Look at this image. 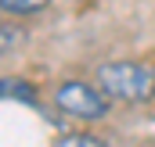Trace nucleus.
<instances>
[{
    "label": "nucleus",
    "mask_w": 155,
    "mask_h": 147,
    "mask_svg": "<svg viewBox=\"0 0 155 147\" xmlns=\"http://www.w3.org/2000/svg\"><path fill=\"white\" fill-rule=\"evenodd\" d=\"M54 104L65 111V115H72V118L97 122V118H105V115H108V104H112V101H108V97L97 90V83L69 79V83H61V86H58Z\"/></svg>",
    "instance_id": "2"
},
{
    "label": "nucleus",
    "mask_w": 155,
    "mask_h": 147,
    "mask_svg": "<svg viewBox=\"0 0 155 147\" xmlns=\"http://www.w3.org/2000/svg\"><path fill=\"white\" fill-rule=\"evenodd\" d=\"M0 97H4V101H25V104H36V86H33L29 79L7 75V79H0Z\"/></svg>",
    "instance_id": "3"
},
{
    "label": "nucleus",
    "mask_w": 155,
    "mask_h": 147,
    "mask_svg": "<svg viewBox=\"0 0 155 147\" xmlns=\"http://www.w3.org/2000/svg\"><path fill=\"white\" fill-rule=\"evenodd\" d=\"M47 4L51 0H0V11H7V14H36Z\"/></svg>",
    "instance_id": "5"
},
{
    "label": "nucleus",
    "mask_w": 155,
    "mask_h": 147,
    "mask_svg": "<svg viewBox=\"0 0 155 147\" xmlns=\"http://www.w3.org/2000/svg\"><path fill=\"white\" fill-rule=\"evenodd\" d=\"M97 90L119 104H144L155 97V68L137 61H105L94 72Z\"/></svg>",
    "instance_id": "1"
},
{
    "label": "nucleus",
    "mask_w": 155,
    "mask_h": 147,
    "mask_svg": "<svg viewBox=\"0 0 155 147\" xmlns=\"http://www.w3.org/2000/svg\"><path fill=\"white\" fill-rule=\"evenodd\" d=\"M54 147H108L101 136H90V133H72V136H61Z\"/></svg>",
    "instance_id": "6"
},
{
    "label": "nucleus",
    "mask_w": 155,
    "mask_h": 147,
    "mask_svg": "<svg viewBox=\"0 0 155 147\" xmlns=\"http://www.w3.org/2000/svg\"><path fill=\"white\" fill-rule=\"evenodd\" d=\"M22 43H25V33H22L18 25H11V22H0V58L15 54Z\"/></svg>",
    "instance_id": "4"
}]
</instances>
